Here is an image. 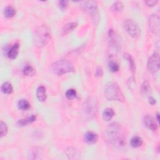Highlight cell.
<instances>
[{
  "mask_svg": "<svg viewBox=\"0 0 160 160\" xmlns=\"http://www.w3.org/2000/svg\"><path fill=\"white\" fill-rule=\"evenodd\" d=\"M105 94L109 101L123 102L125 98L118 84L114 82L108 83L105 88Z\"/></svg>",
  "mask_w": 160,
  "mask_h": 160,
  "instance_id": "obj_3",
  "label": "cell"
},
{
  "mask_svg": "<svg viewBox=\"0 0 160 160\" xmlns=\"http://www.w3.org/2000/svg\"><path fill=\"white\" fill-rule=\"evenodd\" d=\"M151 88L149 82L145 80L141 85V93L143 95H148L151 92Z\"/></svg>",
  "mask_w": 160,
  "mask_h": 160,
  "instance_id": "obj_18",
  "label": "cell"
},
{
  "mask_svg": "<svg viewBox=\"0 0 160 160\" xmlns=\"http://www.w3.org/2000/svg\"><path fill=\"white\" fill-rule=\"evenodd\" d=\"M103 71L102 68L101 66H98L95 71L94 76L96 78H100L103 76Z\"/></svg>",
  "mask_w": 160,
  "mask_h": 160,
  "instance_id": "obj_29",
  "label": "cell"
},
{
  "mask_svg": "<svg viewBox=\"0 0 160 160\" xmlns=\"http://www.w3.org/2000/svg\"><path fill=\"white\" fill-rule=\"evenodd\" d=\"M106 134L108 141L115 146L121 148L126 144L122 128L117 123H113L109 125L106 130Z\"/></svg>",
  "mask_w": 160,
  "mask_h": 160,
  "instance_id": "obj_1",
  "label": "cell"
},
{
  "mask_svg": "<svg viewBox=\"0 0 160 160\" xmlns=\"http://www.w3.org/2000/svg\"><path fill=\"white\" fill-rule=\"evenodd\" d=\"M127 84H128V87H129V88L131 90H133L135 87V86H136V83H135V81L133 77H131L128 79L127 81Z\"/></svg>",
  "mask_w": 160,
  "mask_h": 160,
  "instance_id": "obj_27",
  "label": "cell"
},
{
  "mask_svg": "<svg viewBox=\"0 0 160 160\" xmlns=\"http://www.w3.org/2000/svg\"><path fill=\"white\" fill-rule=\"evenodd\" d=\"M143 123L144 126L151 131L158 130V125L153 117L150 115H146L144 116Z\"/></svg>",
  "mask_w": 160,
  "mask_h": 160,
  "instance_id": "obj_10",
  "label": "cell"
},
{
  "mask_svg": "<svg viewBox=\"0 0 160 160\" xmlns=\"http://www.w3.org/2000/svg\"><path fill=\"white\" fill-rule=\"evenodd\" d=\"M19 49H20V45L18 43H15L11 48L8 49L7 51V56L10 59H15L19 53Z\"/></svg>",
  "mask_w": 160,
  "mask_h": 160,
  "instance_id": "obj_11",
  "label": "cell"
},
{
  "mask_svg": "<svg viewBox=\"0 0 160 160\" xmlns=\"http://www.w3.org/2000/svg\"><path fill=\"white\" fill-rule=\"evenodd\" d=\"M124 28L129 35L134 39L138 38L141 34V29L138 24L131 19L125 21Z\"/></svg>",
  "mask_w": 160,
  "mask_h": 160,
  "instance_id": "obj_6",
  "label": "cell"
},
{
  "mask_svg": "<svg viewBox=\"0 0 160 160\" xmlns=\"http://www.w3.org/2000/svg\"><path fill=\"white\" fill-rule=\"evenodd\" d=\"M8 129L7 125H6L5 123L2 121L1 122H0V131H1V137H3L6 136L8 133Z\"/></svg>",
  "mask_w": 160,
  "mask_h": 160,
  "instance_id": "obj_24",
  "label": "cell"
},
{
  "mask_svg": "<svg viewBox=\"0 0 160 160\" xmlns=\"http://www.w3.org/2000/svg\"><path fill=\"white\" fill-rule=\"evenodd\" d=\"M2 91L5 94H11L13 91V87L10 83L9 82H5L4 83L1 87Z\"/></svg>",
  "mask_w": 160,
  "mask_h": 160,
  "instance_id": "obj_19",
  "label": "cell"
},
{
  "mask_svg": "<svg viewBox=\"0 0 160 160\" xmlns=\"http://www.w3.org/2000/svg\"><path fill=\"white\" fill-rule=\"evenodd\" d=\"M52 38L51 28L46 24L39 27L36 30L33 36L34 43L39 48L45 46Z\"/></svg>",
  "mask_w": 160,
  "mask_h": 160,
  "instance_id": "obj_2",
  "label": "cell"
},
{
  "mask_svg": "<svg viewBox=\"0 0 160 160\" xmlns=\"http://www.w3.org/2000/svg\"><path fill=\"white\" fill-rule=\"evenodd\" d=\"M148 101H149V103L151 105H154L156 103V99H155V98L152 96H150L148 98Z\"/></svg>",
  "mask_w": 160,
  "mask_h": 160,
  "instance_id": "obj_34",
  "label": "cell"
},
{
  "mask_svg": "<svg viewBox=\"0 0 160 160\" xmlns=\"http://www.w3.org/2000/svg\"><path fill=\"white\" fill-rule=\"evenodd\" d=\"M78 27V23L76 22H72L66 24L61 30V34L63 35H66L70 32L73 31Z\"/></svg>",
  "mask_w": 160,
  "mask_h": 160,
  "instance_id": "obj_13",
  "label": "cell"
},
{
  "mask_svg": "<svg viewBox=\"0 0 160 160\" xmlns=\"http://www.w3.org/2000/svg\"><path fill=\"white\" fill-rule=\"evenodd\" d=\"M18 107L22 111H26L30 108V104L27 100L22 99L18 101Z\"/></svg>",
  "mask_w": 160,
  "mask_h": 160,
  "instance_id": "obj_21",
  "label": "cell"
},
{
  "mask_svg": "<svg viewBox=\"0 0 160 160\" xmlns=\"http://www.w3.org/2000/svg\"><path fill=\"white\" fill-rule=\"evenodd\" d=\"M4 14H5V16L6 18H12V17H13L15 15L16 11H15V8L13 6H8L5 9Z\"/></svg>",
  "mask_w": 160,
  "mask_h": 160,
  "instance_id": "obj_20",
  "label": "cell"
},
{
  "mask_svg": "<svg viewBox=\"0 0 160 160\" xmlns=\"http://www.w3.org/2000/svg\"><path fill=\"white\" fill-rule=\"evenodd\" d=\"M27 121H28V124H29V123H33V122H34V121H36V116L35 115H32L31 116L28 117V118H27Z\"/></svg>",
  "mask_w": 160,
  "mask_h": 160,
  "instance_id": "obj_33",
  "label": "cell"
},
{
  "mask_svg": "<svg viewBox=\"0 0 160 160\" xmlns=\"http://www.w3.org/2000/svg\"><path fill=\"white\" fill-rule=\"evenodd\" d=\"M28 124V122L26 119H20L18 121V125L19 126H27V125Z\"/></svg>",
  "mask_w": 160,
  "mask_h": 160,
  "instance_id": "obj_30",
  "label": "cell"
},
{
  "mask_svg": "<svg viewBox=\"0 0 160 160\" xmlns=\"http://www.w3.org/2000/svg\"><path fill=\"white\" fill-rule=\"evenodd\" d=\"M81 8L87 13L94 21V23L97 24L100 20L99 12H98L97 3L94 1H85L80 3Z\"/></svg>",
  "mask_w": 160,
  "mask_h": 160,
  "instance_id": "obj_5",
  "label": "cell"
},
{
  "mask_svg": "<svg viewBox=\"0 0 160 160\" xmlns=\"http://www.w3.org/2000/svg\"><path fill=\"white\" fill-rule=\"evenodd\" d=\"M108 67L109 70L113 73L117 72L119 70V65L116 63L114 62V61H110L108 64Z\"/></svg>",
  "mask_w": 160,
  "mask_h": 160,
  "instance_id": "obj_25",
  "label": "cell"
},
{
  "mask_svg": "<svg viewBox=\"0 0 160 160\" xmlns=\"http://www.w3.org/2000/svg\"><path fill=\"white\" fill-rule=\"evenodd\" d=\"M124 8L123 4L121 2H116L113 5V6L111 8L112 11H115V12H120Z\"/></svg>",
  "mask_w": 160,
  "mask_h": 160,
  "instance_id": "obj_23",
  "label": "cell"
},
{
  "mask_svg": "<svg viewBox=\"0 0 160 160\" xmlns=\"http://www.w3.org/2000/svg\"><path fill=\"white\" fill-rule=\"evenodd\" d=\"M130 144L132 147L134 148H139L142 145L143 140L139 137H134L131 139Z\"/></svg>",
  "mask_w": 160,
  "mask_h": 160,
  "instance_id": "obj_17",
  "label": "cell"
},
{
  "mask_svg": "<svg viewBox=\"0 0 160 160\" xmlns=\"http://www.w3.org/2000/svg\"><path fill=\"white\" fill-rule=\"evenodd\" d=\"M98 140V136L95 133L88 131L84 134V141L88 144H93L97 142Z\"/></svg>",
  "mask_w": 160,
  "mask_h": 160,
  "instance_id": "obj_12",
  "label": "cell"
},
{
  "mask_svg": "<svg viewBox=\"0 0 160 160\" xmlns=\"http://www.w3.org/2000/svg\"><path fill=\"white\" fill-rule=\"evenodd\" d=\"M23 75L27 76H32L35 75L36 71L35 69L31 66H27L23 69Z\"/></svg>",
  "mask_w": 160,
  "mask_h": 160,
  "instance_id": "obj_22",
  "label": "cell"
},
{
  "mask_svg": "<svg viewBox=\"0 0 160 160\" xmlns=\"http://www.w3.org/2000/svg\"><path fill=\"white\" fill-rule=\"evenodd\" d=\"M149 28L150 31L155 35H159L160 31V21L159 17L156 15H151L148 21Z\"/></svg>",
  "mask_w": 160,
  "mask_h": 160,
  "instance_id": "obj_9",
  "label": "cell"
},
{
  "mask_svg": "<svg viewBox=\"0 0 160 160\" xmlns=\"http://www.w3.org/2000/svg\"><path fill=\"white\" fill-rule=\"evenodd\" d=\"M50 70L55 75L61 76L75 71V67L70 61L66 59H59L52 65Z\"/></svg>",
  "mask_w": 160,
  "mask_h": 160,
  "instance_id": "obj_4",
  "label": "cell"
},
{
  "mask_svg": "<svg viewBox=\"0 0 160 160\" xmlns=\"http://www.w3.org/2000/svg\"><path fill=\"white\" fill-rule=\"evenodd\" d=\"M40 155V151L39 150H37V148H34L33 150H32V153L31 154V156H33V158H36L37 156H38Z\"/></svg>",
  "mask_w": 160,
  "mask_h": 160,
  "instance_id": "obj_32",
  "label": "cell"
},
{
  "mask_svg": "<svg viewBox=\"0 0 160 160\" xmlns=\"http://www.w3.org/2000/svg\"><path fill=\"white\" fill-rule=\"evenodd\" d=\"M159 113H157V114H156V118H157V121L159 122Z\"/></svg>",
  "mask_w": 160,
  "mask_h": 160,
  "instance_id": "obj_35",
  "label": "cell"
},
{
  "mask_svg": "<svg viewBox=\"0 0 160 160\" xmlns=\"http://www.w3.org/2000/svg\"><path fill=\"white\" fill-rule=\"evenodd\" d=\"M97 100L94 97H90L84 103L83 111L85 114L91 117L96 115L97 112Z\"/></svg>",
  "mask_w": 160,
  "mask_h": 160,
  "instance_id": "obj_7",
  "label": "cell"
},
{
  "mask_svg": "<svg viewBox=\"0 0 160 160\" xmlns=\"http://www.w3.org/2000/svg\"><path fill=\"white\" fill-rule=\"evenodd\" d=\"M145 3L148 6H153L157 4L158 1L157 0H148V1H146Z\"/></svg>",
  "mask_w": 160,
  "mask_h": 160,
  "instance_id": "obj_31",
  "label": "cell"
},
{
  "mask_svg": "<svg viewBox=\"0 0 160 160\" xmlns=\"http://www.w3.org/2000/svg\"><path fill=\"white\" fill-rule=\"evenodd\" d=\"M68 2L66 0H62L58 2V6L61 10H65L68 6Z\"/></svg>",
  "mask_w": 160,
  "mask_h": 160,
  "instance_id": "obj_28",
  "label": "cell"
},
{
  "mask_svg": "<svg viewBox=\"0 0 160 160\" xmlns=\"http://www.w3.org/2000/svg\"><path fill=\"white\" fill-rule=\"evenodd\" d=\"M159 60H160L159 55L157 53H154L148 59V64H147V68L150 73L155 74L159 70V68H160V61Z\"/></svg>",
  "mask_w": 160,
  "mask_h": 160,
  "instance_id": "obj_8",
  "label": "cell"
},
{
  "mask_svg": "<svg viewBox=\"0 0 160 160\" xmlns=\"http://www.w3.org/2000/svg\"><path fill=\"white\" fill-rule=\"evenodd\" d=\"M115 115V112L113 109L112 108H106L103 112V119L105 121H108L112 119V118Z\"/></svg>",
  "mask_w": 160,
  "mask_h": 160,
  "instance_id": "obj_15",
  "label": "cell"
},
{
  "mask_svg": "<svg viewBox=\"0 0 160 160\" xmlns=\"http://www.w3.org/2000/svg\"><path fill=\"white\" fill-rule=\"evenodd\" d=\"M66 96L69 100H72L76 96V92L74 89H69L66 93Z\"/></svg>",
  "mask_w": 160,
  "mask_h": 160,
  "instance_id": "obj_26",
  "label": "cell"
},
{
  "mask_svg": "<svg viewBox=\"0 0 160 160\" xmlns=\"http://www.w3.org/2000/svg\"><path fill=\"white\" fill-rule=\"evenodd\" d=\"M36 96L38 100L40 101H44L46 99V88L41 86L37 89L36 91Z\"/></svg>",
  "mask_w": 160,
  "mask_h": 160,
  "instance_id": "obj_14",
  "label": "cell"
},
{
  "mask_svg": "<svg viewBox=\"0 0 160 160\" xmlns=\"http://www.w3.org/2000/svg\"><path fill=\"white\" fill-rule=\"evenodd\" d=\"M123 57L128 62L131 71H132V73H134L135 71V69H136V66H135V63H134V61L133 57L128 53L124 54Z\"/></svg>",
  "mask_w": 160,
  "mask_h": 160,
  "instance_id": "obj_16",
  "label": "cell"
}]
</instances>
